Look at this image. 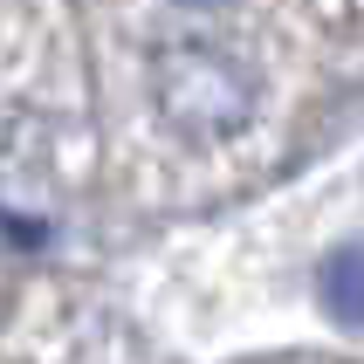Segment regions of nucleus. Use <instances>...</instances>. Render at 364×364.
<instances>
[{"label":"nucleus","mask_w":364,"mask_h":364,"mask_svg":"<svg viewBox=\"0 0 364 364\" xmlns=\"http://www.w3.org/2000/svg\"><path fill=\"white\" fill-rule=\"evenodd\" d=\"M151 97H159V117L186 138H234L247 131L262 90L234 55L206 48V41H179L151 62Z\"/></svg>","instance_id":"1"},{"label":"nucleus","mask_w":364,"mask_h":364,"mask_svg":"<svg viewBox=\"0 0 364 364\" xmlns=\"http://www.w3.org/2000/svg\"><path fill=\"white\" fill-rule=\"evenodd\" d=\"M316 296H323V309L344 330H364V247L358 241H344V247L323 255V268H316Z\"/></svg>","instance_id":"2"},{"label":"nucleus","mask_w":364,"mask_h":364,"mask_svg":"<svg viewBox=\"0 0 364 364\" xmlns=\"http://www.w3.org/2000/svg\"><path fill=\"white\" fill-rule=\"evenodd\" d=\"M179 7H213V0H179Z\"/></svg>","instance_id":"3"}]
</instances>
